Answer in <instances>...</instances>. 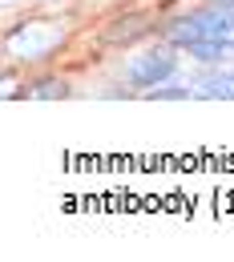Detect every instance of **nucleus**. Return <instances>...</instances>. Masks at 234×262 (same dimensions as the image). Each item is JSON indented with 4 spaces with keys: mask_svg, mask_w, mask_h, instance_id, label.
<instances>
[{
    "mask_svg": "<svg viewBox=\"0 0 234 262\" xmlns=\"http://www.w3.org/2000/svg\"><path fill=\"white\" fill-rule=\"evenodd\" d=\"M0 45H4V65L20 69V73H36V69L57 65L73 49V25L53 12H33V16L12 20Z\"/></svg>",
    "mask_w": 234,
    "mask_h": 262,
    "instance_id": "obj_1",
    "label": "nucleus"
},
{
    "mask_svg": "<svg viewBox=\"0 0 234 262\" xmlns=\"http://www.w3.org/2000/svg\"><path fill=\"white\" fill-rule=\"evenodd\" d=\"M109 73H113L117 81H125L137 97H145V93L158 89L162 81L186 73V53L174 49V45L162 40V36H150V40H141V45H134V49L117 53L113 65H109Z\"/></svg>",
    "mask_w": 234,
    "mask_h": 262,
    "instance_id": "obj_2",
    "label": "nucleus"
},
{
    "mask_svg": "<svg viewBox=\"0 0 234 262\" xmlns=\"http://www.w3.org/2000/svg\"><path fill=\"white\" fill-rule=\"evenodd\" d=\"M158 20L162 12H150V8H125V12H113L105 25L97 29V45L109 53H125L141 40L158 36Z\"/></svg>",
    "mask_w": 234,
    "mask_h": 262,
    "instance_id": "obj_3",
    "label": "nucleus"
},
{
    "mask_svg": "<svg viewBox=\"0 0 234 262\" xmlns=\"http://www.w3.org/2000/svg\"><path fill=\"white\" fill-rule=\"evenodd\" d=\"M25 81H20V97L25 101H65L73 97V77L65 73H57V65L49 69H36V73H20Z\"/></svg>",
    "mask_w": 234,
    "mask_h": 262,
    "instance_id": "obj_4",
    "label": "nucleus"
},
{
    "mask_svg": "<svg viewBox=\"0 0 234 262\" xmlns=\"http://www.w3.org/2000/svg\"><path fill=\"white\" fill-rule=\"evenodd\" d=\"M186 77H190L194 101H234V61L214 69H194Z\"/></svg>",
    "mask_w": 234,
    "mask_h": 262,
    "instance_id": "obj_5",
    "label": "nucleus"
},
{
    "mask_svg": "<svg viewBox=\"0 0 234 262\" xmlns=\"http://www.w3.org/2000/svg\"><path fill=\"white\" fill-rule=\"evenodd\" d=\"M230 61H234V36H206V40L186 49V65L194 69H214V65H230Z\"/></svg>",
    "mask_w": 234,
    "mask_h": 262,
    "instance_id": "obj_6",
    "label": "nucleus"
},
{
    "mask_svg": "<svg viewBox=\"0 0 234 262\" xmlns=\"http://www.w3.org/2000/svg\"><path fill=\"white\" fill-rule=\"evenodd\" d=\"M145 101H194V93H190V77L182 73V77L162 81L158 89H150V93H145Z\"/></svg>",
    "mask_w": 234,
    "mask_h": 262,
    "instance_id": "obj_7",
    "label": "nucleus"
},
{
    "mask_svg": "<svg viewBox=\"0 0 234 262\" xmlns=\"http://www.w3.org/2000/svg\"><path fill=\"white\" fill-rule=\"evenodd\" d=\"M210 4H230V8H234V0H210Z\"/></svg>",
    "mask_w": 234,
    "mask_h": 262,
    "instance_id": "obj_8",
    "label": "nucleus"
},
{
    "mask_svg": "<svg viewBox=\"0 0 234 262\" xmlns=\"http://www.w3.org/2000/svg\"><path fill=\"white\" fill-rule=\"evenodd\" d=\"M4 4H16V0H4Z\"/></svg>",
    "mask_w": 234,
    "mask_h": 262,
    "instance_id": "obj_9",
    "label": "nucleus"
}]
</instances>
